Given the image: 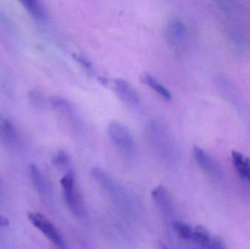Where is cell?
<instances>
[{
	"label": "cell",
	"mask_w": 250,
	"mask_h": 249,
	"mask_svg": "<svg viewBox=\"0 0 250 249\" xmlns=\"http://www.w3.org/2000/svg\"><path fill=\"white\" fill-rule=\"evenodd\" d=\"M232 162L239 175L250 182V158L241 152L233 151L232 152Z\"/></svg>",
	"instance_id": "11"
},
{
	"label": "cell",
	"mask_w": 250,
	"mask_h": 249,
	"mask_svg": "<svg viewBox=\"0 0 250 249\" xmlns=\"http://www.w3.org/2000/svg\"><path fill=\"white\" fill-rule=\"evenodd\" d=\"M91 174L113 202L125 210L128 209L129 201L124 190L106 172L101 168H94Z\"/></svg>",
	"instance_id": "2"
},
{
	"label": "cell",
	"mask_w": 250,
	"mask_h": 249,
	"mask_svg": "<svg viewBox=\"0 0 250 249\" xmlns=\"http://www.w3.org/2000/svg\"><path fill=\"white\" fill-rule=\"evenodd\" d=\"M28 219L56 247L59 249H66L65 241L62 235L58 229L43 215L39 213L30 212L28 213Z\"/></svg>",
	"instance_id": "3"
},
{
	"label": "cell",
	"mask_w": 250,
	"mask_h": 249,
	"mask_svg": "<svg viewBox=\"0 0 250 249\" xmlns=\"http://www.w3.org/2000/svg\"><path fill=\"white\" fill-rule=\"evenodd\" d=\"M114 90L120 100L132 110H140L142 107L141 98L135 88L126 80L117 78L114 82Z\"/></svg>",
	"instance_id": "6"
},
{
	"label": "cell",
	"mask_w": 250,
	"mask_h": 249,
	"mask_svg": "<svg viewBox=\"0 0 250 249\" xmlns=\"http://www.w3.org/2000/svg\"><path fill=\"white\" fill-rule=\"evenodd\" d=\"M9 225H10V222H9L8 219L0 215V228H5Z\"/></svg>",
	"instance_id": "19"
},
{
	"label": "cell",
	"mask_w": 250,
	"mask_h": 249,
	"mask_svg": "<svg viewBox=\"0 0 250 249\" xmlns=\"http://www.w3.org/2000/svg\"><path fill=\"white\" fill-rule=\"evenodd\" d=\"M141 80L147 86H149L152 90L157 92L165 100L170 101L173 98L171 93L167 88L165 87L157 78L149 73H145L141 76Z\"/></svg>",
	"instance_id": "13"
},
{
	"label": "cell",
	"mask_w": 250,
	"mask_h": 249,
	"mask_svg": "<svg viewBox=\"0 0 250 249\" xmlns=\"http://www.w3.org/2000/svg\"><path fill=\"white\" fill-rule=\"evenodd\" d=\"M211 235L209 232L203 226H197L194 228L193 236H192V241H195L197 244L203 246L204 247H207V246L211 242Z\"/></svg>",
	"instance_id": "16"
},
{
	"label": "cell",
	"mask_w": 250,
	"mask_h": 249,
	"mask_svg": "<svg viewBox=\"0 0 250 249\" xmlns=\"http://www.w3.org/2000/svg\"><path fill=\"white\" fill-rule=\"evenodd\" d=\"M29 173L35 189L39 192L40 194L47 195L49 192V189L47 181L39 168L35 165H29Z\"/></svg>",
	"instance_id": "14"
},
{
	"label": "cell",
	"mask_w": 250,
	"mask_h": 249,
	"mask_svg": "<svg viewBox=\"0 0 250 249\" xmlns=\"http://www.w3.org/2000/svg\"><path fill=\"white\" fill-rule=\"evenodd\" d=\"M148 134L153 145L159 150L166 152H172L174 149L173 137L168 130L160 122L153 120L148 124Z\"/></svg>",
	"instance_id": "5"
},
{
	"label": "cell",
	"mask_w": 250,
	"mask_h": 249,
	"mask_svg": "<svg viewBox=\"0 0 250 249\" xmlns=\"http://www.w3.org/2000/svg\"><path fill=\"white\" fill-rule=\"evenodd\" d=\"M157 249H168L163 242H159L157 245Z\"/></svg>",
	"instance_id": "20"
},
{
	"label": "cell",
	"mask_w": 250,
	"mask_h": 249,
	"mask_svg": "<svg viewBox=\"0 0 250 249\" xmlns=\"http://www.w3.org/2000/svg\"><path fill=\"white\" fill-rule=\"evenodd\" d=\"M151 197L163 215L169 217L173 213V203L167 190L163 186L155 187L151 191Z\"/></svg>",
	"instance_id": "8"
},
{
	"label": "cell",
	"mask_w": 250,
	"mask_h": 249,
	"mask_svg": "<svg viewBox=\"0 0 250 249\" xmlns=\"http://www.w3.org/2000/svg\"><path fill=\"white\" fill-rule=\"evenodd\" d=\"M107 133L114 146L122 153L129 157L135 156L137 152L136 143L126 126L119 121H111L107 127Z\"/></svg>",
	"instance_id": "1"
},
{
	"label": "cell",
	"mask_w": 250,
	"mask_h": 249,
	"mask_svg": "<svg viewBox=\"0 0 250 249\" xmlns=\"http://www.w3.org/2000/svg\"><path fill=\"white\" fill-rule=\"evenodd\" d=\"M53 164L57 168H64L70 163V157L67 152L63 150L59 151L53 158Z\"/></svg>",
	"instance_id": "17"
},
{
	"label": "cell",
	"mask_w": 250,
	"mask_h": 249,
	"mask_svg": "<svg viewBox=\"0 0 250 249\" xmlns=\"http://www.w3.org/2000/svg\"><path fill=\"white\" fill-rule=\"evenodd\" d=\"M165 35L169 46L174 50L180 48L183 45L185 38V28L183 23L177 19H172L166 26Z\"/></svg>",
	"instance_id": "7"
},
{
	"label": "cell",
	"mask_w": 250,
	"mask_h": 249,
	"mask_svg": "<svg viewBox=\"0 0 250 249\" xmlns=\"http://www.w3.org/2000/svg\"><path fill=\"white\" fill-rule=\"evenodd\" d=\"M193 154L197 163L204 171L211 175H217V166L214 160L205 151L195 146L193 149Z\"/></svg>",
	"instance_id": "10"
},
{
	"label": "cell",
	"mask_w": 250,
	"mask_h": 249,
	"mask_svg": "<svg viewBox=\"0 0 250 249\" xmlns=\"http://www.w3.org/2000/svg\"><path fill=\"white\" fill-rule=\"evenodd\" d=\"M60 183L62 187L66 204L72 213L77 216L82 214L83 208L80 196L76 189L75 172L73 171L67 172L62 178Z\"/></svg>",
	"instance_id": "4"
},
{
	"label": "cell",
	"mask_w": 250,
	"mask_h": 249,
	"mask_svg": "<svg viewBox=\"0 0 250 249\" xmlns=\"http://www.w3.org/2000/svg\"><path fill=\"white\" fill-rule=\"evenodd\" d=\"M173 230L179 238L185 240L192 239L194 228L188 224L180 221H173L172 223Z\"/></svg>",
	"instance_id": "15"
},
{
	"label": "cell",
	"mask_w": 250,
	"mask_h": 249,
	"mask_svg": "<svg viewBox=\"0 0 250 249\" xmlns=\"http://www.w3.org/2000/svg\"><path fill=\"white\" fill-rule=\"evenodd\" d=\"M19 138L14 124L0 115V140L7 144L16 143Z\"/></svg>",
	"instance_id": "9"
},
{
	"label": "cell",
	"mask_w": 250,
	"mask_h": 249,
	"mask_svg": "<svg viewBox=\"0 0 250 249\" xmlns=\"http://www.w3.org/2000/svg\"><path fill=\"white\" fill-rule=\"evenodd\" d=\"M73 58H74V59L76 60L79 64H80V65L82 66L83 69H85L86 71L88 72V73L92 74V73L95 72L94 71V67L92 62L89 61V59L86 58V57L82 55L74 54V55H73Z\"/></svg>",
	"instance_id": "18"
},
{
	"label": "cell",
	"mask_w": 250,
	"mask_h": 249,
	"mask_svg": "<svg viewBox=\"0 0 250 249\" xmlns=\"http://www.w3.org/2000/svg\"><path fill=\"white\" fill-rule=\"evenodd\" d=\"M21 4L35 20L42 21L46 19L48 13L42 1L38 0H26L21 1Z\"/></svg>",
	"instance_id": "12"
}]
</instances>
